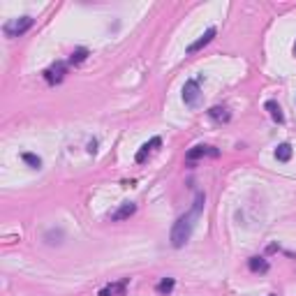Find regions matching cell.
I'll use <instances>...</instances> for the list:
<instances>
[{
    "label": "cell",
    "mask_w": 296,
    "mask_h": 296,
    "mask_svg": "<svg viewBox=\"0 0 296 296\" xmlns=\"http://www.w3.org/2000/svg\"><path fill=\"white\" fill-rule=\"evenodd\" d=\"M174 287H176V280L174 278H162L158 282V287H155V291H158V294H162V296H167V294H171V291H174Z\"/></svg>",
    "instance_id": "obj_13"
},
{
    "label": "cell",
    "mask_w": 296,
    "mask_h": 296,
    "mask_svg": "<svg viewBox=\"0 0 296 296\" xmlns=\"http://www.w3.org/2000/svg\"><path fill=\"white\" fill-rule=\"evenodd\" d=\"M275 158H278L280 162H287V160L291 158V146L289 143H280V146L275 148Z\"/></svg>",
    "instance_id": "obj_14"
},
{
    "label": "cell",
    "mask_w": 296,
    "mask_h": 296,
    "mask_svg": "<svg viewBox=\"0 0 296 296\" xmlns=\"http://www.w3.org/2000/svg\"><path fill=\"white\" fill-rule=\"evenodd\" d=\"M266 111H269V116L271 118H273L275 123H285V114H282V109H280V105L278 102H275V100H269V102H266Z\"/></svg>",
    "instance_id": "obj_10"
},
{
    "label": "cell",
    "mask_w": 296,
    "mask_h": 296,
    "mask_svg": "<svg viewBox=\"0 0 296 296\" xmlns=\"http://www.w3.org/2000/svg\"><path fill=\"white\" fill-rule=\"evenodd\" d=\"M248 266H250L253 273H266V271H269V262L264 257H250L248 259Z\"/></svg>",
    "instance_id": "obj_11"
},
{
    "label": "cell",
    "mask_w": 296,
    "mask_h": 296,
    "mask_svg": "<svg viewBox=\"0 0 296 296\" xmlns=\"http://www.w3.org/2000/svg\"><path fill=\"white\" fill-rule=\"evenodd\" d=\"M209 116L213 118V121H218V123H227L231 118V114H229L227 107H213V109H209Z\"/></svg>",
    "instance_id": "obj_12"
},
{
    "label": "cell",
    "mask_w": 296,
    "mask_h": 296,
    "mask_svg": "<svg viewBox=\"0 0 296 296\" xmlns=\"http://www.w3.org/2000/svg\"><path fill=\"white\" fill-rule=\"evenodd\" d=\"M204 204H206V197L199 192L197 197H194L192 209L174 222V227H171V245L174 248H183L187 241H190L192 229H194V222H197V218L202 215V211H204Z\"/></svg>",
    "instance_id": "obj_1"
},
{
    "label": "cell",
    "mask_w": 296,
    "mask_h": 296,
    "mask_svg": "<svg viewBox=\"0 0 296 296\" xmlns=\"http://www.w3.org/2000/svg\"><path fill=\"white\" fill-rule=\"evenodd\" d=\"M30 28H33V17H21V19H14V21L5 23V35L7 37H19V35H23Z\"/></svg>",
    "instance_id": "obj_3"
},
{
    "label": "cell",
    "mask_w": 296,
    "mask_h": 296,
    "mask_svg": "<svg viewBox=\"0 0 296 296\" xmlns=\"http://www.w3.org/2000/svg\"><path fill=\"white\" fill-rule=\"evenodd\" d=\"M127 285H130V280H118V282H109L107 287L100 289V296H125L127 291Z\"/></svg>",
    "instance_id": "obj_6"
},
{
    "label": "cell",
    "mask_w": 296,
    "mask_h": 296,
    "mask_svg": "<svg viewBox=\"0 0 296 296\" xmlns=\"http://www.w3.org/2000/svg\"><path fill=\"white\" fill-rule=\"evenodd\" d=\"M220 151L215 146H194L190 148L185 153V160L187 162H194V160H202V158H218Z\"/></svg>",
    "instance_id": "obj_5"
},
{
    "label": "cell",
    "mask_w": 296,
    "mask_h": 296,
    "mask_svg": "<svg viewBox=\"0 0 296 296\" xmlns=\"http://www.w3.org/2000/svg\"><path fill=\"white\" fill-rule=\"evenodd\" d=\"M213 37H215V28H209V30H206V33L197 39V42H192L190 46H187V54H197V51L204 49V46H206V44H209Z\"/></svg>",
    "instance_id": "obj_8"
},
{
    "label": "cell",
    "mask_w": 296,
    "mask_h": 296,
    "mask_svg": "<svg viewBox=\"0 0 296 296\" xmlns=\"http://www.w3.org/2000/svg\"><path fill=\"white\" fill-rule=\"evenodd\" d=\"M294 54H296V44H294Z\"/></svg>",
    "instance_id": "obj_17"
},
{
    "label": "cell",
    "mask_w": 296,
    "mask_h": 296,
    "mask_svg": "<svg viewBox=\"0 0 296 296\" xmlns=\"http://www.w3.org/2000/svg\"><path fill=\"white\" fill-rule=\"evenodd\" d=\"M65 74H67V65H65V63H61V61L54 63L51 67H46V70L42 72L44 81L51 83V86H54V83H61L63 79H65Z\"/></svg>",
    "instance_id": "obj_4"
},
{
    "label": "cell",
    "mask_w": 296,
    "mask_h": 296,
    "mask_svg": "<svg viewBox=\"0 0 296 296\" xmlns=\"http://www.w3.org/2000/svg\"><path fill=\"white\" fill-rule=\"evenodd\" d=\"M23 162H28L33 169H39V167H42V160H39L37 155H33V153H23Z\"/></svg>",
    "instance_id": "obj_16"
},
{
    "label": "cell",
    "mask_w": 296,
    "mask_h": 296,
    "mask_svg": "<svg viewBox=\"0 0 296 296\" xmlns=\"http://www.w3.org/2000/svg\"><path fill=\"white\" fill-rule=\"evenodd\" d=\"M158 146H162V139H160V137H153V139H151V141H146L141 148H139V153H137V158H134V160H137L139 165H141L143 160H146V155L151 153V151H155V148H158Z\"/></svg>",
    "instance_id": "obj_9"
},
{
    "label": "cell",
    "mask_w": 296,
    "mask_h": 296,
    "mask_svg": "<svg viewBox=\"0 0 296 296\" xmlns=\"http://www.w3.org/2000/svg\"><path fill=\"white\" fill-rule=\"evenodd\" d=\"M134 213H137V204L125 202V204H121V209L114 211V213L109 215V220L111 222H121V220H127L130 215H134Z\"/></svg>",
    "instance_id": "obj_7"
},
{
    "label": "cell",
    "mask_w": 296,
    "mask_h": 296,
    "mask_svg": "<svg viewBox=\"0 0 296 296\" xmlns=\"http://www.w3.org/2000/svg\"><path fill=\"white\" fill-rule=\"evenodd\" d=\"M199 97H202V81H199V79L185 81V86H183V102H185L187 107H197Z\"/></svg>",
    "instance_id": "obj_2"
},
{
    "label": "cell",
    "mask_w": 296,
    "mask_h": 296,
    "mask_svg": "<svg viewBox=\"0 0 296 296\" xmlns=\"http://www.w3.org/2000/svg\"><path fill=\"white\" fill-rule=\"evenodd\" d=\"M88 58V49H77V51H72V56H70V65H79V63H83Z\"/></svg>",
    "instance_id": "obj_15"
}]
</instances>
